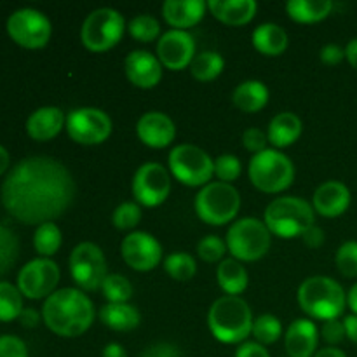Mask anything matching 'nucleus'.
Here are the masks:
<instances>
[{
	"instance_id": "obj_1",
	"label": "nucleus",
	"mask_w": 357,
	"mask_h": 357,
	"mask_svg": "<svg viewBox=\"0 0 357 357\" xmlns=\"http://www.w3.org/2000/svg\"><path fill=\"white\" fill-rule=\"evenodd\" d=\"M0 195L10 216L26 225H42L72 206L75 181L59 160L28 157L9 171Z\"/></svg>"
},
{
	"instance_id": "obj_2",
	"label": "nucleus",
	"mask_w": 357,
	"mask_h": 357,
	"mask_svg": "<svg viewBox=\"0 0 357 357\" xmlns=\"http://www.w3.org/2000/svg\"><path fill=\"white\" fill-rule=\"evenodd\" d=\"M42 319L52 333L75 338L86 333L94 321L93 302L82 289L63 288L45 298Z\"/></svg>"
},
{
	"instance_id": "obj_3",
	"label": "nucleus",
	"mask_w": 357,
	"mask_h": 357,
	"mask_svg": "<svg viewBox=\"0 0 357 357\" xmlns=\"http://www.w3.org/2000/svg\"><path fill=\"white\" fill-rule=\"evenodd\" d=\"M253 312L246 300L239 296H222L211 305L208 326L213 337L222 344H241L253 330Z\"/></svg>"
},
{
	"instance_id": "obj_4",
	"label": "nucleus",
	"mask_w": 357,
	"mask_h": 357,
	"mask_svg": "<svg viewBox=\"0 0 357 357\" xmlns=\"http://www.w3.org/2000/svg\"><path fill=\"white\" fill-rule=\"evenodd\" d=\"M300 309L312 319H338L347 307V293L335 279L314 275L298 288Z\"/></svg>"
},
{
	"instance_id": "obj_5",
	"label": "nucleus",
	"mask_w": 357,
	"mask_h": 357,
	"mask_svg": "<svg viewBox=\"0 0 357 357\" xmlns=\"http://www.w3.org/2000/svg\"><path fill=\"white\" fill-rule=\"evenodd\" d=\"M314 208L300 197H279L265 209L264 223L271 234L282 239H291L305 234L314 225Z\"/></svg>"
},
{
	"instance_id": "obj_6",
	"label": "nucleus",
	"mask_w": 357,
	"mask_h": 357,
	"mask_svg": "<svg viewBox=\"0 0 357 357\" xmlns=\"http://www.w3.org/2000/svg\"><path fill=\"white\" fill-rule=\"evenodd\" d=\"M248 173L251 183L265 194H278L286 190L295 180V166L291 159L272 149L251 157Z\"/></svg>"
},
{
	"instance_id": "obj_7",
	"label": "nucleus",
	"mask_w": 357,
	"mask_h": 357,
	"mask_svg": "<svg viewBox=\"0 0 357 357\" xmlns=\"http://www.w3.org/2000/svg\"><path fill=\"white\" fill-rule=\"evenodd\" d=\"M241 195L230 183L213 181L195 195V213L209 225H225L237 216Z\"/></svg>"
},
{
	"instance_id": "obj_8",
	"label": "nucleus",
	"mask_w": 357,
	"mask_h": 357,
	"mask_svg": "<svg viewBox=\"0 0 357 357\" xmlns=\"http://www.w3.org/2000/svg\"><path fill=\"white\" fill-rule=\"evenodd\" d=\"M271 230L261 220L243 218L227 232V250L239 261H257L271 250Z\"/></svg>"
},
{
	"instance_id": "obj_9",
	"label": "nucleus",
	"mask_w": 357,
	"mask_h": 357,
	"mask_svg": "<svg viewBox=\"0 0 357 357\" xmlns=\"http://www.w3.org/2000/svg\"><path fill=\"white\" fill-rule=\"evenodd\" d=\"M124 30L126 23L122 14L110 7H101L86 17L80 30V38L89 51L103 52L121 42Z\"/></svg>"
},
{
	"instance_id": "obj_10",
	"label": "nucleus",
	"mask_w": 357,
	"mask_h": 357,
	"mask_svg": "<svg viewBox=\"0 0 357 357\" xmlns=\"http://www.w3.org/2000/svg\"><path fill=\"white\" fill-rule=\"evenodd\" d=\"M169 169L187 187H206L215 174V160L195 145H178L169 153Z\"/></svg>"
},
{
	"instance_id": "obj_11",
	"label": "nucleus",
	"mask_w": 357,
	"mask_h": 357,
	"mask_svg": "<svg viewBox=\"0 0 357 357\" xmlns=\"http://www.w3.org/2000/svg\"><path fill=\"white\" fill-rule=\"evenodd\" d=\"M70 274L84 291L101 288L107 279V260L100 246L93 243H80L70 255Z\"/></svg>"
},
{
	"instance_id": "obj_12",
	"label": "nucleus",
	"mask_w": 357,
	"mask_h": 357,
	"mask_svg": "<svg viewBox=\"0 0 357 357\" xmlns=\"http://www.w3.org/2000/svg\"><path fill=\"white\" fill-rule=\"evenodd\" d=\"M7 31L16 44L26 49H40L51 38V21L37 9L14 10L7 20Z\"/></svg>"
},
{
	"instance_id": "obj_13",
	"label": "nucleus",
	"mask_w": 357,
	"mask_h": 357,
	"mask_svg": "<svg viewBox=\"0 0 357 357\" xmlns=\"http://www.w3.org/2000/svg\"><path fill=\"white\" fill-rule=\"evenodd\" d=\"M68 136L80 145L103 143L112 132V119L100 108H77L66 117Z\"/></svg>"
},
{
	"instance_id": "obj_14",
	"label": "nucleus",
	"mask_w": 357,
	"mask_h": 357,
	"mask_svg": "<svg viewBox=\"0 0 357 357\" xmlns=\"http://www.w3.org/2000/svg\"><path fill=\"white\" fill-rule=\"evenodd\" d=\"M59 267L49 258L28 261L17 274V289L31 300L49 298L59 282Z\"/></svg>"
},
{
	"instance_id": "obj_15",
	"label": "nucleus",
	"mask_w": 357,
	"mask_h": 357,
	"mask_svg": "<svg viewBox=\"0 0 357 357\" xmlns=\"http://www.w3.org/2000/svg\"><path fill=\"white\" fill-rule=\"evenodd\" d=\"M171 192L169 173L159 162H145L132 178V195L138 204L146 208L160 206Z\"/></svg>"
},
{
	"instance_id": "obj_16",
	"label": "nucleus",
	"mask_w": 357,
	"mask_h": 357,
	"mask_svg": "<svg viewBox=\"0 0 357 357\" xmlns=\"http://www.w3.org/2000/svg\"><path fill=\"white\" fill-rule=\"evenodd\" d=\"M121 253L126 264L138 272L152 271L162 260V246L146 232H132L124 237Z\"/></svg>"
},
{
	"instance_id": "obj_17",
	"label": "nucleus",
	"mask_w": 357,
	"mask_h": 357,
	"mask_svg": "<svg viewBox=\"0 0 357 357\" xmlns=\"http://www.w3.org/2000/svg\"><path fill=\"white\" fill-rule=\"evenodd\" d=\"M157 56L162 66L169 70H183L195 58V42L188 31L169 30L159 38Z\"/></svg>"
},
{
	"instance_id": "obj_18",
	"label": "nucleus",
	"mask_w": 357,
	"mask_h": 357,
	"mask_svg": "<svg viewBox=\"0 0 357 357\" xmlns=\"http://www.w3.org/2000/svg\"><path fill=\"white\" fill-rule=\"evenodd\" d=\"M124 70L128 79L142 89H152L162 79V63L152 52L142 49L129 52Z\"/></svg>"
},
{
	"instance_id": "obj_19",
	"label": "nucleus",
	"mask_w": 357,
	"mask_h": 357,
	"mask_svg": "<svg viewBox=\"0 0 357 357\" xmlns=\"http://www.w3.org/2000/svg\"><path fill=\"white\" fill-rule=\"evenodd\" d=\"M138 138L152 149H164L176 136L174 122L162 112H146L136 124Z\"/></svg>"
},
{
	"instance_id": "obj_20",
	"label": "nucleus",
	"mask_w": 357,
	"mask_h": 357,
	"mask_svg": "<svg viewBox=\"0 0 357 357\" xmlns=\"http://www.w3.org/2000/svg\"><path fill=\"white\" fill-rule=\"evenodd\" d=\"M349 206H351V190L342 181H324L314 192V211L326 216V218H337V216L344 215L349 209Z\"/></svg>"
},
{
	"instance_id": "obj_21",
	"label": "nucleus",
	"mask_w": 357,
	"mask_h": 357,
	"mask_svg": "<svg viewBox=\"0 0 357 357\" xmlns=\"http://www.w3.org/2000/svg\"><path fill=\"white\" fill-rule=\"evenodd\" d=\"M319 342V330L309 319H296L288 328L284 337L286 352L289 357H314Z\"/></svg>"
},
{
	"instance_id": "obj_22",
	"label": "nucleus",
	"mask_w": 357,
	"mask_h": 357,
	"mask_svg": "<svg viewBox=\"0 0 357 357\" xmlns=\"http://www.w3.org/2000/svg\"><path fill=\"white\" fill-rule=\"evenodd\" d=\"M66 124V117L58 107H42L26 121V131L37 142H49L59 135Z\"/></svg>"
},
{
	"instance_id": "obj_23",
	"label": "nucleus",
	"mask_w": 357,
	"mask_h": 357,
	"mask_svg": "<svg viewBox=\"0 0 357 357\" xmlns=\"http://www.w3.org/2000/svg\"><path fill=\"white\" fill-rule=\"evenodd\" d=\"M208 3L202 0H166L162 16L174 30H183L197 24L204 17Z\"/></svg>"
},
{
	"instance_id": "obj_24",
	"label": "nucleus",
	"mask_w": 357,
	"mask_h": 357,
	"mask_svg": "<svg viewBox=\"0 0 357 357\" xmlns=\"http://www.w3.org/2000/svg\"><path fill=\"white\" fill-rule=\"evenodd\" d=\"M208 7L222 23L241 26L253 20L258 6L255 0H209Z\"/></svg>"
},
{
	"instance_id": "obj_25",
	"label": "nucleus",
	"mask_w": 357,
	"mask_h": 357,
	"mask_svg": "<svg viewBox=\"0 0 357 357\" xmlns=\"http://www.w3.org/2000/svg\"><path fill=\"white\" fill-rule=\"evenodd\" d=\"M300 135H302V121L298 115L291 114V112L278 114L268 124L267 138L278 149L293 145L300 138Z\"/></svg>"
},
{
	"instance_id": "obj_26",
	"label": "nucleus",
	"mask_w": 357,
	"mask_h": 357,
	"mask_svg": "<svg viewBox=\"0 0 357 357\" xmlns=\"http://www.w3.org/2000/svg\"><path fill=\"white\" fill-rule=\"evenodd\" d=\"M101 323L114 331H132L139 326L138 310L129 303H107L100 310Z\"/></svg>"
},
{
	"instance_id": "obj_27",
	"label": "nucleus",
	"mask_w": 357,
	"mask_h": 357,
	"mask_svg": "<svg viewBox=\"0 0 357 357\" xmlns=\"http://www.w3.org/2000/svg\"><path fill=\"white\" fill-rule=\"evenodd\" d=\"M232 100L239 110L246 112V114H255L268 103V89L260 80H246L236 87Z\"/></svg>"
},
{
	"instance_id": "obj_28",
	"label": "nucleus",
	"mask_w": 357,
	"mask_h": 357,
	"mask_svg": "<svg viewBox=\"0 0 357 357\" xmlns=\"http://www.w3.org/2000/svg\"><path fill=\"white\" fill-rule=\"evenodd\" d=\"M216 278H218L220 288L229 296H239L241 293L246 291L248 282H250L246 268L236 258H227L220 261Z\"/></svg>"
},
{
	"instance_id": "obj_29",
	"label": "nucleus",
	"mask_w": 357,
	"mask_h": 357,
	"mask_svg": "<svg viewBox=\"0 0 357 357\" xmlns=\"http://www.w3.org/2000/svg\"><path fill=\"white\" fill-rule=\"evenodd\" d=\"M253 44L261 54L279 56L288 47V33L275 23H264L253 31Z\"/></svg>"
},
{
	"instance_id": "obj_30",
	"label": "nucleus",
	"mask_w": 357,
	"mask_h": 357,
	"mask_svg": "<svg viewBox=\"0 0 357 357\" xmlns=\"http://www.w3.org/2000/svg\"><path fill=\"white\" fill-rule=\"evenodd\" d=\"M333 2L330 0H289L286 13L298 23H317L330 16Z\"/></svg>"
},
{
	"instance_id": "obj_31",
	"label": "nucleus",
	"mask_w": 357,
	"mask_h": 357,
	"mask_svg": "<svg viewBox=\"0 0 357 357\" xmlns=\"http://www.w3.org/2000/svg\"><path fill=\"white\" fill-rule=\"evenodd\" d=\"M225 68V61H223L222 54L215 51H202L195 54L194 61L190 63V73L194 79L201 80V82H209L215 80L220 73Z\"/></svg>"
},
{
	"instance_id": "obj_32",
	"label": "nucleus",
	"mask_w": 357,
	"mask_h": 357,
	"mask_svg": "<svg viewBox=\"0 0 357 357\" xmlns=\"http://www.w3.org/2000/svg\"><path fill=\"white\" fill-rule=\"evenodd\" d=\"M33 244L38 255H42L44 258L52 257L54 253H58L59 246H61V230L52 222L42 223L35 230Z\"/></svg>"
},
{
	"instance_id": "obj_33",
	"label": "nucleus",
	"mask_w": 357,
	"mask_h": 357,
	"mask_svg": "<svg viewBox=\"0 0 357 357\" xmlns=\"http://www.w3.org/2000/svg\"><path fill=\"white\" fill-rule=\"evenodd\" d=\"M23 309L20 289L10 282L0 281V321L7 323V321L17 319Z\"/></svg>"
},
{
	"instance_id": "obj_34",
	"label": "nucleus",
	"mask_w": 357,
	"mask_h": 357,
	"mask_svg": "<svg viewBox=\"0 0 357 357\" xmlns=\"http://www.w3.org/2000/svg\"><path fill=\"white\" fill-rule=\"evenodd\" d=\"M20 257V241L16 234L0 222V278L13 268Z\"/></svg>"
},
{
	"instance_id": "obj_35",
	"label": "nucleus",
	"mask_w": 357,
	"mask_h": 357,
	"mask_svg": "<svg viewBox=\"0 0 357 357\" xmlns=\"http://www.w3.org/2000/svg\"><path fill=\"white\" fill-rule=\"evenodd\" d=\"M251 335L257 338L258 344L272 345L281 338L282 335V326L281 321L278 319L272 314H264V316L257 317L253 321V330H251Z\"/></svg>"
},
{
	"instance_id": "obj_36",
	"label": "nucleus",
	"mask_w": 357,
	"mask_h": 357,
	"mask_svg": "<svg viewBox=\"0 0 357 357\" xmlns=\"http://www.w3.org/2000/svg\"><path fill=\"white\" fill-rule=\"evenodd\" d=\"M164 268L176 281H190L195 275V272H197V264H195L192 255L173 253L164 261Z\"/></svg>"
},
{
	"instance_id": "obj_37",
	"label": "nucleus",
	"mask_w": 357,
	"mask_h": 357,
	"mask_svg": "<svg viewBox=\"0 0 357 357\" xmlns=\"http://www.w3.org/2000/svg\"><path fill=\"white\" fill-rule=\"evenodd\" d=\"M101 289L108 303H128L132 296V284L121 274H108Z\"/></svg>"
},
{
	"instance_id": "obj_38",
	"label": "nucleus",
	"mask_w": 357,
	"mask_h": 357,
	"mask_svg": "<svg viewBox=\"0 0 357 357\" xmlns=\"http://www.w3.org/2000/svg\"><path fill=\"white\" fill-rule=\"evenodd\" d=\"M128 30L129 33L132 35V38H136V40L152 42L159 37L160 24L153 16H149V14H139V16L132 17Z\"/></svg>"
},
{
	"instance_id": "obj_39",
	"label": "nucleus",
	"mask_w": 357,
	"mask_h": 357,
	"mask_svg": "<svg viewBox=\"0 0 357 357\" xmlns=\"http://www.w3.org/2000/svg\"><path fill=\"white\" fill-rule=\"evenodd\" d=\"M337 268L344 278H357V241H347L337 251Z\"/></svg>"
},
{
	"instance_id": "obj_40",
	"label": "nucleus",
	"mask_w": 357,
	"mask_h": 357,
	"mask_svg": "<svg viewBox=\"0 0 357 357\" xmlns=\"http://www.w3.org/2000/svg\"><path fill=\"white\" fill-rule=\"evenodd\" d=\"M139 220H142V209L136 202H122L115 208L114 216H112V222L119 230L135 229Z\"/></svg>"
},
{
	"instance_id": "obj_41",
	"label": "nucleus",
	"mask_w": 357,
	"mask_h": 357,
	"mask_svg": "<svg viewBox=\"0 0 357 357\" xmlns=\"http://www.w3.org/2000/svg\"><path fill=\"white\" fill-rule=\"evenodd\" d=\"M227 253V244L218 236H206L197 244V255L208 264H216Z\"/></svg>"
},
{
	"instance_id": "obj_42",
	"label": "nucleus",
	"mask_w": 357,
	"mask_h": 357,
	"mask_svg": "<svg viewBox=\"0 0 357 357\" xmlns=\"http://www.w3.org/2000/svg\"><path fill=\"white\" fill-rule=\"evenodd\" d=\"M215 174L223 183H230V181L237 180L241 174V160L237 157L229 155V153L220 155L215 160Z\"/></svg>"
},
{
	"instance_id": "obj_43",
	"label": "nucleus",
	"mask_w": 357,
	"mask_h": 357,
	"mask_svg": "<svg viewBox=\"0 0 357 357\" xmlns=\"http://www.w3.org/2000/svg\"><path fill=\"white\" fill-rule=\"evenodd\" d=\"M0 357H28L26 345L21 338L3 335L0 337Z\"/></svg>"
},
{
	"instance_id": "obj_44",
	"label": "nucleus",
	"mask_w": 357,
	"mask_h": 357,
	"mask_svg": "<svg viewBox=\"0 0 357 357\" xmlns=\"http://www.w3.org/2000/svg\"><path fill=\"white\" fill-rule=\"evenodd\" d=\"M321 335H323V338L330 345H337L340 344V342H344L345 338H347V335H345L344 321H338V319L324 321L323 328H321Z\"/></svg>"
},
{
	"instance_id": "obj_45",
	"label": "nucleus",
	"mask_w": 357,
	"mask_h": 357,
	"mask_svg": "<svg viewBox=\"0 0 357 357\" xmlns=\"http://www.w3.org/2000/svg\"><path fill=\"white\" fill-rule=\"evenodd\" d=\"M267 142H268L267 135H265L264 131H260V129H257V128L246 129V131H244V135H243L244 146H246V150L253 152L255 155H257V153H260V152H264V150H267V149H265Z\"/></svg>"
},
{
	"instance_id": "obj_46",
	"label": "nucleus",
	"mask_w": 357,
	"mask_h": 357,
	"mask_svg": "<svg viewBox=\"0 0 357 357\" xmlns=\"http://www.w3.org/2000/svg\"><path fill=\"white\" fill-rule=\"evenodd\" d=\"M321 61L326 63V65H338L340 61L345 59V49H342L337 44H328L321 49Z\"/></svg>"
},
{
	"instance_id": "obj_47",
	"label": "nucleus",
	"mask_w": 357,
	"mask_h": 357,
	"mask_svg": "<svg viewBox=\"0 0 357 357\" xmlns=\"http://www.w3.org/2000/svg\"><path fill=\"white\" fill-rule=\"evenodd\" d=\"M142 357H181V352L171 344H155L150 345Z\"/></svg>"
},
{
	"instance_id": "obj_48",
	"label": "nucleus",
	"mask_w": 357,
	"mask_h": 357,
	"mask_svg": "<svg viewBox=\"0 0 357 357\" xmlns=\"http://www.w3.org/2000/svg\"><path fill=\"white\" fill-rule=\"evenodd\" d=\"M236 357H271L267 349L258 342H244L239 349H237Z\"/></svg>"
},
{
	"instance_id": "obj_49",
	"label": "nucleus",
	"mask_w": 357,
	"mask_h": 357,
	"mask_svg": "<svg viewBox=\"0 0 357 357\" xmlns=\"http://www.w3.org/2000/svg\"><path fill=\"white\" fill-rule=\"evenodd\" d=\"M302 239H303V243H305L309 248H312V250H314V248L323 246V244H324V230L321 229V227L312 225L310 229L305 230V234L302 236Z\"/></svg>"
},
{
	"instance_id": "obj_50",
	"label": "nucleus",
	"mask_w": 357,
	"mask_h": 357,
	"mask_svg": "<svg viewBox=\"0 0 357 357\" xmlns=\"http://www.w3.org/2000/svg\"><path fill=\"white\" fill-rule=\"evenodd\" d=\"M17 319L21 321L24 328H35L38 323H40V314L35 309H23V312L20 314Z\"/></svg>"
},
{
	"instance_id": "obj_51",
	"label": "nucleus",
	"mask_w": 357,
	"mask_h": 357,
	"mask_svg": "<svg viewBox=\"0 0 357 357\" xmlns=\"http://www.w3.org/2000/svg\"><path fill=\"white\" fill-rule=\"evenodd\" d=\"M344 326H345V335L351 342H354L357 345V316L352 314V316H347L344 319Z\"/></svg>"
},
{
	"instance_id": "obj_52",
	"label": "nucleus",
	"mask_w": 357,
	"mask_h": 357,
	"mask_svg": "<svg viewBox=\"0 0 357 357\" xmlns=\"http://www.w3.org/2000/svg\"><path fill=\"white\" fill-rule=\"evenodd\" d=\"M345 58L351 63L352 68L357 70V38H352L345 47Z\"/></svg>"
},
{
	"instance_id": "obj_53",
	"label": "nucleus",
	"mask_w": 357,
	"mask_h": 357,
	"mask_svg": "<svg viewBox=\"0 0 357 357\" xmlns=\"http://www.w3.org/2000/svg\"><path fill=\"white\" fill-rule=\"evenodd\" d=\"M103 357H128V352L121 344H108L103 349Z\"/></svg>"
},
{
	"instance_id": "obj_54",
	"label": "nucleus",
	"mask_w": 357,
	"mask_h": 357,
	"mask_svg": "<svg viewBox=\"0 0 357 357\" xmlns=\"http://www.w3.org/2000/svg\"><path fill=\"white\" fill-rule=\"evenodd\" d=\"M314 357H347V354L337 347H326V349H321V351H317Z\"/></svg>"
},
{
	"instance_id": "obj_55",
	"label": "nucleus",
	"mask_w": 357,
	"mask_h": 357,
	"mask_svg": "<svg viewBox=\"0 0 357 357\" xmlns=\"http://www.w3.org/2000/svg\"><path fill=\"white\" fill-rule=\"evenodd\" d=\"M347 305H349V309L352 310V312L356 314L357 316V282L354 286H352L351 289H349V293H347Z\"/></svg>"
},
{
	"instance_id": "obj_56",
	"label": "nucleus",
	"mask_w": 357,
	"mask_h": 357,
	"mask_svg": "<svg viewBox=\"0 0 357 357\" xmlns=\"http://www.w3.org/2000/svg\"><path fill=\"white\" fill-rule=\"evenodd\" d=\"M9 162H10L9 152H7V150L0 145V174L6 173L7 167H9Z\"/></svg>"
}]
</instances>
